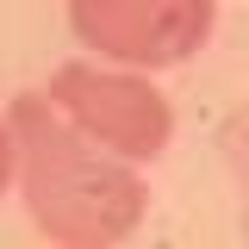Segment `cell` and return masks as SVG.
<instances>
[{
  "mask_svg": "<svg viewBox=\"0 0 249 249\" xmlns=\"http://www.w3.org/2000/svg\"><path fill=\"white\" fill-rule=\"evenodd\" d=\"M13 150H19L25 212L50 243L106 249L124 243L150 212V187L124 168V156L88 150L81 131L62 124L50 93L13 100Z\"/></svg>",
  "mask_w": 249,
  "mask_h": 249,
  "instance_id": "1",
  "label": "cell"
},
{
  "mask_svg": "<svg viewBox=\"0 0 249 249\" xmlns=\"http://www.w3.org/2000/svg\"><path fill=\"white\" fill-rule=\"evenodd\" d=\"M13 162H19V150H13V119H0V193L13 181Z\"/></svg>",
  "mask_w": 249,
  "mask_h": 249,
  "instance_id": "4",
  "label": "cell"
},
{
  "mask_svg": "<svg viewBox=\"0 0 249 249\" xmlns=\"http://www.w3.org/2000/svg\"><path fill=\"white\" fill-rule=\"evenodd\" d=\"M69 25L124 69H175L212 37V0H69Z\"/></svg>",
  "mask_w": 249,
  "mask_h": 249,
  "instance_id": "3",
  "label": "cell"
},
{
  "mask_svg": "<svg viewBox=\"0 0 249 249\" xmlns=\"http://www.w3.org/2000/svg\"><path fill=\"white\" fill-rule=\"evenodd\" d=\"M56 112L81 137L106 143L124 162H156L175 137V106L131 69H93V62H62L50 75Z\"/></svg>",
  "mask_w": 249,
  "mask_h": 249,
  "instance_id": "2",
  "label": "cell"
}]
</instances>
